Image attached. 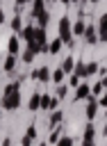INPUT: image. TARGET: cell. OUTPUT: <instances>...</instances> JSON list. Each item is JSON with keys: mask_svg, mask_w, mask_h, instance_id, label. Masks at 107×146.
Instances as JSON below:
<instances>
[{"mask_svg": "<svg viewBox=\"0 0 107 146\" xmlns=\"http://www.w3.org/2000/svg\"><path fill=\"white\" fill-rule=\"evenodd\" d=\"M61 78H64V71H61V68H57V71H55V73H52V75H50V80H55V82H57V84H59V82H61Z\"/></svg>", "mask_w": 107, "mask_h": 146, "instance_id": "cell-23", "label": "cell"}, {"mask_svg": "<svg viewBox=\"0 0 107 146\" xmlns=\"http://www.w3.org/2000/svg\"><path fill=\"white\" fill-rule=\"evenodd\" d=\"M64 96H66V87L59 84V87H57V98H64Z\"/></svg>", "mask_w": 107, "mask_h": 146, "instance_id": "cell-27", "label": "cell"}, {"mask_svg": "<svg viewBox=\"0 0 107 146\" xmlns=\"http://www.w3.org/2000/svg\"><path fill=\"white\" fill-rule=\"evenodd\" d=\"M87 2H98V0H87Z\"/></svg>", "mask_w": 107, "mask_h": 146, "instance_id": "cell-35", "label": "cell"}, {"mask_svg": "<svg viewBox=\"0 0 107 146\" xmlns=\"http://www.w3.org/2000/svg\"><path fill=\"white\" fill-rule=\"evenodd\" d=\"M73 144V139L71 137H64V139H57V146H71Z\"/></svg>", "mask_w": 107, "mask_h": 146, "instance_id": "cell-26", "label": "cell"}, {"mask_svg": "<svg viewBox=\"0 0 107 146\" xmlns=\"http://www.w3.org/2000/svg\"><path fill=\"white\" fill-rule=\"evenodd\" d=\"M2 23H5V11L0 9V25H2Z\"/></svg>", "mask_w": 107, "mask_h": 146, "instance_id": "cell-31", "label": "cell"}, {"mask_svg": "<svg viewBox=\"0 0 107 146\" xmlns=\"http://www.w3.org/2000/svg\"><path fill=\"white\" fill-rule=\"evenodd\" d=\"M50 2H55V0H50Z\"/></svg>", "mask_w": 107, "mask_h": 146, "instance_id": "cell-37", "label": "cell"}, {"mask_svg": "<svg viewBox=\"0 0 107 146\" xmlns=\"http://www.w3.org/2000/svg\"><path fill=\"white\" fill-rule=\"evenodd\" d=\"M41 11H46V0H32V16L36 18Z\"/></svg>", "mask_w": 107, "mask_h": 146, "instance_id": "cell-7", "label": "cell"}, {"mask_svg": "<svg viewBox=\"0 0 107 146\" xmlns=\"http://www.w3.org/2000/svg\"><path fill=\"white\" fill-rule=\"evenodd\" d=\"M84 30H87V23H84V21H75V25H73V34H75V36H82Z\"/></svg>", "mask_w": 107, "mask_h": 146, "instance_id": "cell-12", "label": "cell"}, {"mask_svg": "<svg viewBox=\"0 0 107 146\" xmlns=\"http://www.w3.org/2000/svg\"><path fill=\"white\" fill-rule=\"evenodd\" d=\"M59 39L66 46H73V32H71V16H61L59 18Z\"/></svg>", "mask_w": 107, "mask_h": 146, "instance_id": "cell-2", "label": "cell"}, {"mask_svg": "<svg viewBox=\"0 0 107 146\" xmlns=\"http://www.w3.org/2000/svg\"><path fill=\"white\" fill-rule=\"evenodd\" d=\"M18 48H20L18 36H11V39H9V55H18Z\"/></svg>", "mask_w": 107, "mask_h": 146, "instance_id": "cell-13", "label": "cell"}, {"mask_svg": "<svg viewBox=\"0 0 107 146\" xmlns=\"http://www.w3.org/2000/svg\"><path fill=\"white\" fill-rule=\"evenodd\" d=\"M59 2H61V5H66V7L71 5V0H59Z\"/></svg>", "mask_w": 107, "mask_h": 146, "instance_id": "cell-33", "label": "cell"}, {"mask_svg": "<svg viewBox=\"0 0 107 146\" xmlns=\"http://www.w3.org/2000/svg\"><path fill=\"white\" fill-rule=\"evenodd\" d=\"M36 21H39V27L46 30V25H48V21H50V14H48V11H41V14L36 16Z\"/></svg>", "mask_w": 107, "mask_h": 146, "instance_id": "cell-17", "label": "cell"}, {"mask_svg": "<svg viewBox=\"0 0 107 146\" xmlns=\"http://www.w3.org/2000/svg\"><path fill=\"white\" fill-rule=\"evenodd\" d=\"M0 105L5 110H16L20 105V82H11L5 89V96H2V103Z\"/></svg>", "mask_w": 107, "mask_h": 146, "instance_id": "cell-1", "label": "cell"}, {"mask_svg": "<svg viewBox=\"0 0 107 146\" xmlns=\"http://www.w3.org/2000/svg\"><path fill=\"white\" fill-rule=\"evenodd\" d=\"M102 135H107V125H105V128H102Z\"/></svg>", "mask_w": 107, "mask_h": 146, "instance_id": "cell-34", "label": "cell"}, {"mask_svg": "<svg viewBox=\"0 0 107 146\" xmlns=\"http://www.w3.org/2000/svg\"><path fill=\"white\" fill-rule=\"evenodd\" d=\"M30 0H16V5H27Z\"/></svg>", "mask_w": 107, "mask_h": 146, "instance_id": "cell-32", "label": "cell"}, {"mask_svg": "<svg viewBox=\"0 0 107 146\" xmlns=\"http://www.w3.org/2000/svg\"><path fill=\"white\" fill-rule=\"evenodd\" d=\"M61 46H64V41H61V39H55V41L48 43V52H50V55H57V52L61 50Z\"/></svg>", "mask_w": 107, "mask_h": 146, "instance_id": "cell-10", "label": "cell"}, {"mask_svg": "<svg viewBox=\"0 0 107 146\" xmlns=\"http://www.w3.org/2000/svg\"><path fill=\"white\" fill-rule=\"evenodd\" d=\"M100 34H98V41H107V11L100 16Z\"/></svg>", "mask_w": 107, "mask_h": 146, "instance_id": "cell-5", "label": "cell"}, {"mask_svg": "<svg viewBox=\"0 0 107 146\" xmlns=\"http://www.w3.org/2000/svg\"><path fill=\"white\" fill-rule=\"evenodd\" d=\"M34 55H36V50H32V48L27 46V50L23 52V62H25V64H30V62L34 59Z\"/></svg>", "mask_w": 107, "mask_h": 146, "instance_id": "cell-21", "label": "cell"}, {"mask_svg": "<svg viewBox=\"0 0 107 146\" xmlns=\"http://www.w3.org/2000/svg\"><path fill=\"white\" fill-rule=\"evenodd\" d=\"M32 78L39 80V82H48V80H50V68H48V66H41V68H36V71L32 73Z\"/></svg>", "mask_w": 107, "mask_h": 146, "instance_id": "cell-4", "label": "cell"}, {"mask_svg": "<svg viewBox=\"0 0 107 146\" xmlns=\"http://www.w3.org/2000/svg\"><path fill=\"white\" fill-rule=\"evenodd\" d=\"M41 107H43V110H55V107H57V98H52V96H41Z\"/></svg>", "mask_w": 107, "mask_h": 146, "instance_id": "cell-6", "label": "cell"}, {"mask_svg": "<svg viewBox=\"0 0 107 146\" xmlns=\"http://www.w3.org/2000/svg\"><path fill=\"white\" fill-rule=\"evenodd\" d=\"M11 30H14V32H20V30H23V21H20V16H18V14L11 18Z\"/></svg>", "mask_w": 107, "mask_h": 146, "instance_id": "cell-20", "label": "cell"}, {"mask_svg": "<svg viewBox=\"0 0 107 146\" xmlns=\"http://www.w3.org/2000/svg\"><path fill=\"white\" fill-rule=\"evenodd\" d=\"M20 39H25V41L30 43V41L34 39V25H27V27H23V30H20Z\"/></svg>", "mask_w": 107, "mask_h": 146, "instance_id": "cell-9", "label": "cell"}, {"mask_svg": "<svg viewBox=\"0 0 107 146\" xmlns=\"http://www.w3.org/2000/svg\"><path fill=\"white\" fill-rule=\"evenodd\" d=\"M96 71H98V64H96V62H91V64H87V75H93Z\"/></svg>", "mask_w": 107, "mask_h": 146, "instance_id": "cell-25", "label": "cell"}, {"mask_svg": "<svg viewBox=\"0 0 107 146\" xmlns=\"http://www.w3.org/2000/svg\"><path fill=\"white\" fill-rule=\"evenodd\" d=\"M100 91H102V84H100V82H98V84H93V94H100Z\"/></svg>", "mask_w": 107, "mask_h": 146, "instance_id": "cell-29", "label": "cell"}, {"mask_svg": "<svg viewBox=\"0 0 107 146\" xmlns=\"http://www.w3.org/2000/svg\"><path fill=\"white\" fill-rule=\"evenodd\" d=\"M93 135H96L93 125H87V130H84V141H82V146H93Z\"/></svg>", "mask_w": 107, "mask_h": 146, "instance_id": "cell-8", "label": "cell"}, {"mask_svg": "<svg viewBox=\"0 0 107 146\" xmlns=\"http://www.w3.org/2000/svg\"><path fill=\"white\" fill-rule=\"evenodd\" d=\"M75 75H77V78H84V75H87V64L77 62V64H75Z\"/></svg>", "mask_w": 107, "mask_h": 146, "instance_id": "cell-22", "label": "cell"}, {"mask_svg": "<svg viewBox=\"0 0 107 146\" xmlns=\"http://www.w3.org/2000/svg\"><path fill=\"white\" fill-rule=\"evenodd\" d=\"M41 107V94H32L30 98V110H39Z\"/></svg>", "mask_w": 107, "mask_h": 146, "instance_id": "cell-19", "label": "cell"}, {"mask_svg": "<svg viewBox=\"0 0 107 146\" xmlns=\"http://www.w3.org/2000/svg\"><path fill=\"white\" fill-rule=\"evenodd\" d=\"M34 135H36V128H34V125H30V128H27V132H25V137H23V146H30V144H32V139H34Z\"/></svg>", "mask_w": 107, "mask_h": 146, "instance_id": "cell-11", "label": "cell"}, {"mask_svg": "<svg viewBox=\"0 0 107 146\" xmlns=\"http://www.w3.org/2000/svg\"><path fill=\"white\" fill-rule=\"evenodd\" d=\"M71 2H80V0H71Z\"/></svg>", "mask_w": 107, "mask_h": 146, "instance_id": "cell-36", "label": "cell"}, {"mask_svg": "<svg viewBox=\"0 0 107 146\" xmlns=\"http://www.w3.org/2000/svg\"><path fill=\"white\" fill-rule=\"evenodd\" d=\"M98 103H100V105H107V94H105V96H100V100H98Z\"/></svg>", "mask_w": 107, "mask_h": 146, "instance_id": "cell-30", "label": "cell"}, {"mask_svg": "<svg viewBox=\"0 0 107 146\" xmlns=\"http://www.w3.org/2000/svg\"><path fill=\"white\" fill-rule=\"evenodd\" d=\"M73 68H75V62H73V57H66V59H64V64H61V71H64V73H71Z\"/></svg>", "mask_w": 107, "mask_h": 146, "instance_id": "cell-18", "label": "cell"}, {"mask_svg": "<svg viewBox=\"0 0 107 146\" xmlns=\"http://www.w3.org/2000/svg\"><path fill=\"white\" fill-rule=\"evenodd\" d=\"M61 121V112L57 110V112H52V116H50V125H55V123H59Z\"/></svg>", "mask_w": 107, "mask_h": 146, "instance_id": "cell-24", "label": "cell"}, {"mask_svg": "<svg viewBox=\"0 0 107 146\" xmlns=\"http://www.w3.org/2000/svg\"><path fill=\"white\" fill-rule=\"evenodd\" d=\"M96 110H98V103H96L93 98H89V105H87V116H89V119H93V116H96Z\"/></svg>", "mask_w": 107, "mask_h": 146, "instance_id": "cell-16", "label": "cell"}, {"mask_svg": "<svg viewBox=\"0 0 107 146\" xmlns=\"http://www.w3.org/2000/svg\"><path fill=\"white\" fill-rule=\"evenodd\" d=\"M77 82H80V78L73 73V75H71V87H77Z\"/></svg>", "mask_w": 107, "mask_h": 146, "instance_id": "cell-28", "label": "cell"}, {"mask_svg": "<svg viewBox=\"0 0 107 146\" xmlns=\"http://www.w3.org/2000/svg\"><path fill=\"white\" fill-rule=\"evenodd\" d=\"M16 57H18V55H9V57L5 59V71H7V73L14 71V66H16Z\"/></svg>", "mask_w": 107, "mask_h": 146, "instance_id": "cell-14", "label": "cell"}, {"mask_svg": "<svg viewBox=\"0 0 107 146\" xmlns=\"http://www.w3.org/2000/svg\"><path fill=\"white\" fill-rule=\"evenodd\" d=\"M84 39H87V43H98V30L93 27V25H87V30H84V34H82Z\"/></svg>", "mask_w": 107, "mask_h": 146, "instance_id": "cell-3", "label": "cell"}, {"mask_svg": "<svg viewBox=\"0 0 107 146\" xmlns=\"http://www.w3.org/2000/svg\"><path fill=\"white\" fill-rule=\"evenodd\" d=\"M89 94H91V87H89V84H80V87H77V94H75V98H87Z\"/></svg>", "mask_w": 107, "mask_h": 146, "instance_id": "cell-15", "label": "cell"}]
</instances>
